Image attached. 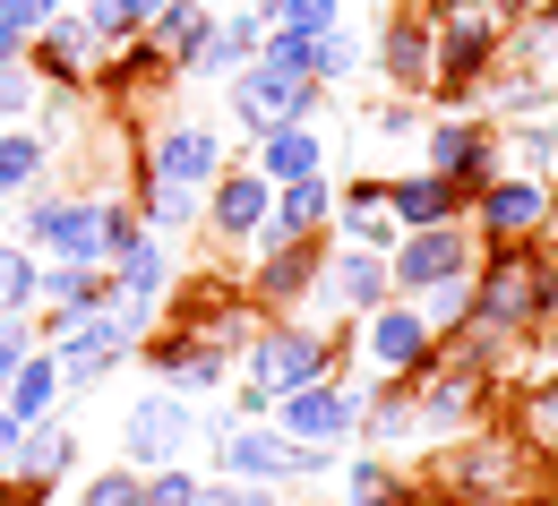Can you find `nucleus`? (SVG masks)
Masks as SVG:
<instances>
[{"label": "nucleus", "mask_w": 558, "mask_h": 506, "mask_svg": "<svg viewBox=\"0 0 558 506\" xmlns=\"http://www.w3.org/2000/svg\"><path fill=\"white\" fill-rule=\"evenodd\" d=\"M327 335H310V326H258V344H250V361H241V412H267L276 395L292 386H310V378H327Z\"/></svg>", "instance_id": "1"}, {"label": "nucleus", "mask_w": 558, "mask_h": 506, "mask_svg": "<svg viewBox=\"0 0 558 506\" xmlns=\"http://www.w3.org/2000/svg\"><path fill=\"white\" fill-rule=\"evenodd\" d=\"M232 112H241V129H250V138L292 129V121H310V112H318V77H310V70H283V61H258V70L232 77Z\"/></svg>", "instance_id": "2"}, {"label": "nucleus", "mask_w": 558, "mask_h": 506, "mask_svg": "<svg viewBox=\"0 0 558 506\" xmlns=\"http://www.w3.org/2000/svg\"><path fill=\"white\" fill-rule=\"evenodd\" d=\"M489 52H498V17L482 0H456L429 35V86H473L489 70Z\"/></svg>", "instance_id": "3"}, {"label": "nucleus", "mask_w": 558, "mask_h": 506, "mask_svg": "<svg viewBox=\"0 0 558 506\" xmlns=\"http://www.w3.org/2000/svg\"><path fill=\"white\" fill-rule=\"evenodd\" d=\"M190 437H198L190 395H138V404H130V421H121L130 464H181V446H190Z\"/></svg>", "instance_id": "4"}, {"label": "nucleus", "mask_w": 558, "mask_h": 506, "mask_svg": "<svg viewBox=\"0 0 558 506\" xmlns=\"http://www.w3.org/2000/svg\"><path fill=\"white\" fill-rule=\"evenodd\" d=\"M276 404H283V437H344L352 421H361L352 386H336V378H310V386H292Z\"/></svg>", "instance_id": "5"}, {"label": "nucleus", "mask_w": 558, "mask_h": 506, "mask_svg": "<svg viewBox=\"0 0 558 506\" xmlns=\"http://www.w3.org/2000/svg\"><path fill=\"white\" fill-rule=\"evenodd\" d=\"M396 267V284L421 292V284H438V275H456V267H473V249H464V223H421L413 240L387 258Z\"/></svg>", "instance_id": "6"}, {"label": "nucleus", "mask_w": 558, "mask_h": 506, "mask_svg": "<svg viewBox=\"0 0 558 506\" xmlns=\"http://www.w3.org/2000/svg\"><path fill=\"white\" fill-rule=\"evenodd\" d=\"M429 353H438V326H429L421 309H378V318H369V361H378V369L413 378Z\"/></svg>", "instance_id": "7"}, {"label": "nucleus", "mask_w": 558, "mask_h": 506, "mask_svg": "<svg viewBox=\"0 0 558 506\" xmlns=\"http://www.w3.org/2000/svg\"><path fill=\"white\" fill-rule=\"evenodd\" d=\"M215 464H223L232 481H283V472H292V437H276V430H232V421H215Z\"/></svg>", "instance_id": "8"}, {"label": "nucleus", "mask_w": 558, "mask_h": 506, "mask_svg": "<svg viewBox=\"0 0 558 506\" xmlns=\"http://www.w3.org/2000/svg\"><path fill=\"white\" fill-rule=\"evenodd\" d=\"M26 44H35V70H44V77H86V70H95V52H104V35H95L86 17H44Z\"/></svg>", "instance_id": "9"}, {"label": "nucleus", "mask_w": 558, "mask_h": 506, "mask_svg": "<svg viewBox=\"0 0 558 506\" xmlns=\"http://www.w3.org/2000/svg\"><path fill=\"white\" fill-rule=\"evenodd\" d=\"M542 215H550V189L542 181H482L489 240H524V232H542Z\"/></svg>", "instance_id": "10"}, {"label": "nucleus", "mask_w": 558, "mask_h": 506, "mask_svg": "<svg viewBox=\"0 0 558 506\" xmlns=\"http://www.w3.org/2000/svg\"><path fill=\"white\" fill-rule=\"evenodd\" d=\"M223 172V146H215V129H163L155 138V181H181V189H198V181H215Z\"/></svg>", "instance_id": "11"}, {"label": "nucleus", "mask_w": 558, "mask_h": 506, "mask_svg": "<svg viewBox=\"0 0 558 506\" xmlns=\"http://www.w3.org/2000/svg\"><path fill=\"white\" fill-rule=\"evenodd\" d=\"M387 215L396 223H456L464 215V181H447V172H413V181H396L387 189Z\"/></svg>", "instance_id": "12"}, {"label": "nucleus", "mask_w": 558, "mask_h": 506, "mask_svg": "<svg viewBox=\"0 0 558 506\" xmlns=\"http://www.w3.org/2000/svg\"><path fill=\"white\" fill-rule=\"evenodd\" d=\"M267 207H276V181L250 163V172H215V223L232 232V240H250L258 223H267Z\"/></svg>", "instance_id": "13"}, {"label": "nucleus", "mask_w": 558, "mask_h": 506, "mask_svg": "<svg viewBox=\"0 0 558 506\" xmlns=\"http://www.w3.org/2000/svg\"><path fill=\"white\" fill-rule=\"evenodd\" d=\"M473 395H482V361H456V369H438L429 378V395H421V430L429 437H447V430H464L473 421Z\"/></svg>", "instance_id": "14"}, {"label": "nucleus", "mask_w": 558, "mask_h": 506, "mask_svg": "<svg viewBox=\"0 0 558 506\" xmlns=\"http://www.w3.org/2000/svg\"><path fill=\"white\" fill-rule=\"evenodd\" d=\"M258 172H267V181H310V172H327V146H318V129H310V121H292V129H267V138H258Z\"/></svg>", "instance_id": "15"}, {"label": "nucleus", "mask_w": 558, "mask_h": 506, "mask_svg": "<svg viewBox=\"0 0 558 506\" xmlns=\"http://www.w3.org/2000/svg\"><path fill=\"white\" fill-rule=\"evenodd\" d=\"M70 455H77V437H70V430H44V421H26L9 464H17V481H26V490H52V481L70 472Z\"/></svg>", "instance_id": "16"}, {"label": "nucleus", "mask_w": 558, "mask_h": 506, "mask_svg": "<svg viewBox=\"0 0 558 506\" xmlns=\"http://www.w3.org/2000/svg\"><path fill=\"white\" fill-rule=\"evenodd\" d=\"M429 172H447V181H482V172H489V129H473V121H438V129H429Z\"/></svg>", "instance_id": "17"}, {"label": "nucleus", "mask_w": 558, "mask_h": 506, "mask_svg": "<svg viewBox=\"0 0 558 506\" xmlns=\"http://www.w3.org/2000/svg\"><path fill=\"white\" fill-rule=\"evenodd\" d=\"M0 395H9V421H17V430H26V421H44V412H52V395H61V361L26 353V361L9 369V386H0Z\"/></svg>", "instance_id": "18"}, {"label": "nucleus", "mask_w": 558, "mask_h": 506, "mask_svg": "<svg viewBox=\"0 0 558 506\" xmlns=\"http://www.w3.org/2000/svg\"><path fill=\"white\" fill-rule=\"evenodd\" d=\"M207 26H215V17L198 9V0H163V9H155V52L190 70V61H198V44H207Z\"/></svg>", "instance_id": "19"}, {"label": "nucleus", "mask_w": 558, "mask_h": 506, "mask_svg": "<svg viewBox=\"0 0 558 506\" xmlns=\"http://www.w3.org/2000/svg\"><path fill=\"white\" fill-rule=\"evenodd\" d=\"M155 369H163L172 386H215V378H223V353H215L207 335H163V344H155Z\"/></svg>", "instance_id": "20"}, {"label": "nucleus", "mask_w": 558, "mask_h": 506, "mask_svg": "<svg viewBox=\"0 0 558 506\" xmlns=\"http://www.w3.org/2000/svg\"><path fill=\"white\" fill-rule=\"evenodd\" d=\"M258 26H267V17H232V26H207V44H198L190 77H223V70H241V61L258 52Z\"/></svg>", "instance_id": "21"}, {"label": "nucleus", "mask_w": 558, "mask_h": 506, "mask_svg": "<svg viewBox=\"0 0 558 506\" xmlns=\"http://www.w3.org/2000/svg\"><path fill=\"white\" fill-rule=\"evenodd\" d=\"M378 52H387V77H396V86H429V26H421V17H396Z\"/></svg>", "instance_id": "22"}, {"label": "nucleus", "mask_w": 558, "mask_h": 506, "mask_svg": "<svg viewBox=\"0 0 558 506\" xmlns=\"http://www.w3.org/2000/svg\"><path fill=\"white\" fill-rule=\"evenodd\" d=\"M378 292H387V258H378V249H361V240H352L344 258H336V300H352V309H369V300H378Z\"/></svg>", "instance_id": "23"}, {"label": "nucleus", "mask_w": 558, "mask_h": 506, "mask_svg": "<svg viewBox=\"0 0 558 506\" xmlns=\"http://www.w3.org/2000/svg\"><path fill=\"white\" fill-rule=\"evenodd\" d=\"M327 207H336V198H327V172H310V181H283V198L267 207V223H283V232H310Z\"/></svg>", "instance_id": "24"}, {"label": "nucleus", "mask_w": 558, "mask_h": 506, "mask_svg": "<svg viewBox=\"0 0 558 506\" xmlns=\"http://www.w3.org/2000/svg\"><path fill=\"white\" fill-rule=\"evenodd\" d=\"M301 70L318 77V86H327V77H352V70H361V44H352V35H336V26H318V35L301 44Z\"/></svg>", "instance_id": "25"}, {"label": "nucleus", "mask_w": 558, "mask_h": 506, "mask_svg": "<svg viewBox=\"0 0 558 506\" xmlns=\"http://www.w3.org/2000/svg\"><path fill=\"white\" fill-rule=\"evenodd\" d=\"M35 284H44V267H35L17 240H0V318H17V309L35 300Z\"/></svg>", "instance_id": "26"}, {"label": "nucleus", "mask_w": 558, "mask_h": 506, "mask_svg": "<svg viewBox=\"0 0 558 506\" xmlns=\"http://www.w3.org/2000/svg\"><path fill=\"white\" fill-rule=\"evenodd\" d=\"M35 172H44V138H0V198H17V189H35Z\"/></svg>", "instance_id": "27"}, {"label": "nucleus", "mask_w": 558, "mask_h": 506, "mask_svg": "<svg viewBox=\"0 0 558 506\" xmlns=\"http://www.w3.org/2000/svg\"><path fill=\"white\" fill-rule=\"evenodd\" d=\"M429 292V326H456V318H473V267H456V275H438V284H421Z\"/></svg>", "instance_id": "28"}, {"label": "nucleus", "mask_w": 558, "mask_h": 506, "mask_svg": "<svg viewBox=\"0 0 558 506\" xmlns=\"http://www.w3.org/2000/svg\"><path fill=\"white\" fill-rule=\"evenodd\" d=\"M352 506H413L396 490V472L387 464H352Z\"/></svg>", "instance_id": "29"}, {"label": "nucleus", "mask_w": 558, "mask_h": 506, "mask_svg": "<svg viewBox=\"0 0 558 506\" xmlns=\"http://www.w3.org/2000/svg\"><path fill=\"white\" fill-rule=\"evenodd\" d=\"M86 26L112 44V35H130V26H146V9L138 0H86Z\"/></svg>", "instance_id": "30"}, {"label": "nucleus", "mask_w": 558, "mask_h": 506, "mask_svg": "<svg viewBox=\"0 0 558 506\" xmlns=\"http://www.w3.org/2000/svg\"><path fill=\"white\" fill-rule=\"evenodd\" d=\"M276 26H292V35H318V26H336V0H276Z\"/></svg>", "instance_id": "31"}, {"label": "nucleus", "mask_w": 558, "mask_h": 506, "mask_svg": "<svg viewBox=\"0 0 558 506\" xmlns=\"http://www.w3.org/2000/svg\"><path fill=\"white\" fill-rule=\"evenodd\" d=\"M86 506H146V481L138 472H104V481L86 490Z\"/></svg>", "instance_id": "32"}, {"label": "nucleus", "mask_w": 558, "mask_h": 506, "mask_svg": "<svg viewBox=\"0 0 558 506\" xmlns=\"http://www.w3.org/2000/svg\"><path fill=\"white\" fill-rule=\"evenodd\" d=\"M524 437H533V446H558V386H542V395L524 404Z\"/></svg>", "instance_id": "33"}, {"label": "nucleus", "mask_w": 558, "mask_h": 506, "mask_svg": "<svg viewBox=\"0 0 558 506\" xmlns=\"http://www.w3.org/2000/svg\"><path fill=\"white\" fill-rule=\"evenodd\" d=\"M190 506H267V481H232V490H207V481H190Z\"/></svg>", "instance_id": "34"}, {"label": "nucleus", "mask_w": 558, "mask_h": 506, "mask_svg": "<svg viewBox=\"0 0 558 506\" xmlns=\"http://www.w3.org/2000/svg\"><path fill=\"white\" fill-rule=\"evenodd\" d=\"M146 207H155V223H190V215H198V189H181V181H155V198H146Z\"/></svg>", "instance_id": "35"}, {"label": "nucleus", "mask_w": 558, "mask_h": 506, "mask_svg": "<svg viewBox=\"0 0 558 506\" xmlns=\"http://www.w3.org/2000/svg\"><path fill=\"white\" fill-rule=\"evenodd\" d=\"M361 421H369V437H404V430H413V404H404V395H387V404H369Z\"/></svg>", "instance_id": "36"}, {"label": "nucleus", "mask_w": 558, "mask_h": 506, "mask_svg": "<svg viewBox=\"0 0 558 506\" xmlns=\"http://www.w3.org/2000/svg\"><path fill=\"white\" fill-rule=\"evenodd\" d=\"M35 353V335H26V318H0V386H9V369Z\"/></svg>", "instance_id": "37"}, {"label": "nucleus", "mask_w": 558, "mask_h": 506, "mask_svg": "<svg viewBox=\"0 0 558 506\" xmlns=\"http://www.w3.org/2000/svg\"><path fill=\"white\" fill-rule=\"evenodd\" d=\"M0 17H9L17 35H35L44 17H61V0H0Z\"/></svg>", "instance_id": "38"}, {"label": "nucleus", "mask_w": 558, "mask_h": 506, "mask_svg": "<svg viewBox=\"0 0 558 506\" xmlns=\"http://www.w3.org/2000/svg\"><path fill=\"white\" fill-rule=\"evenodd\" d=\"M26 103H35V77L17 61H0V112H26Z\"/></svg>", "instance_id": "39"}, {"label": "nucleus", "mask_w": 558, "mask_h": 506, "mask_svg": "<svg viewBox=\"0 0 558 506\" xmlns=\"http://www.w3.org/2000/svg\"><path fill=\"white\" fill-rule=\"evenodd\" d=\"M17 52H26V35H17L9 17H0V61H17Z\"/></svg>", "instance_id": "40"}, {"label": "nucleus", "mask_w": 558, "mask_h": 506, "mask_svg": "<svg viewBox=\"0 0 558 506\" xmlns=\"http://www.w3.org/2000/svg\"><path fill=\"white\" fill-rule=\"evenodd\" d=\"M9 455H17V421L0 412V464H9Z\"/></svg>", "instance_id": "41"}, {"label": "nucleus", "mask_w": 558, "mask_h": 506, "mask_svg": "<svg viewBox=\"0 0 558 506\" xmlns=\"http://www.w3.org/2000/svg\"><path fill=\"white\" fill-rule=\"evenodd\" d=\"M241 9H250V17H276V0H241Z\"/></svg>", "instance_id": "42"}, {"label": "nucleus", "mask_w": 558, "mask_h": 506, "mask_svg": "<svg viewBox=\"0 0 558 506\" xmlns=\"http://www.w3.org/2000/svg\"><path fill=\"white\" fill-rule=\"evenodd\" d=\"M17 506H52V498H44V490H35V498H17Z\"/></svg>", "instance_id": "43"}]
</instances>
